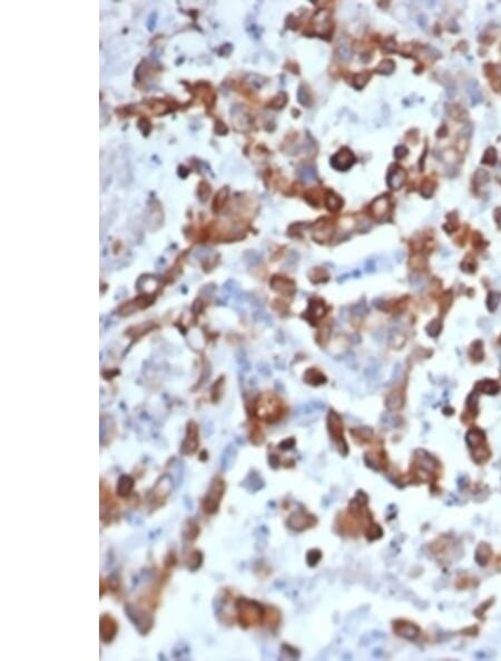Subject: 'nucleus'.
Returning <instances> with one entry per match:
<instances>
[{"mask_svg":"<svg viewBox=\"0 0 501 661\" xmlns=\"http://www.w3.org/2000/svg\"><path fill=\"white\" fill-rule=\"evenodd\" d=\"M440 474V464L438 460L426 451L419 450L414 455L411 464V480L414 482L431 483L438 480Z\"/></svg>","mask_w":501,"mask_h":661,"instance_id":"obj_1","label":"nucleus"},{"mask_svg":"<svg viewBox=\"0 0 501 661\" xmlns=\"http://www.w3.org/2000/svg\"><path fill=\"white\" fill-rule=\"evenodd\" d=\"M235 609L237 613L238 624L243 628L255 627L263 622L264 618H267V611L265 609L255 600L241 597L235 601Z\"/></svg>","mask_w":501,"mask_h":661,"instance_id":"obj_2","label":"nucleus"},{"mask_svg":"<svg viewBox=\"0 0 501 661\" xmlns=\"http://www.w3.org/2000/svg\"><path fill=\"white\" fill-rule=\"evenodd\" d=\"M465 441H467L469 449L471 450L473 461L478 463V464H483L490 459L491 452L487 444H485V435L483 431H481L478 428L471 429L467 433Z\"/></svg>","mask_w":501,"mask_h":661,"instance_id":"obj_3","label":"nucleus"},{"mask_svg":"<svg viewBox=\"0 0 501 661\" xmlns=\"http://www.w3.org/2000/svg\"><path fill=\"white\" fill-rule=\"evenodd\" d=\"M226 484L221 477H216L212 481L210 489L202 500V509L209 516L215 514L219 509L222 499L225 494Z\"/></svg>","mask_w":501,"mask_h":661,"instance_id":"obj_4","label":"nucleus"},{"mask_svg":"<svg viewBox=\"0 0 501 661\" xmlns=\"http://www.w3.org/2000/svg\"><path fill=\"white\" fill-rule=\"evenodd\" d=\"M326 424L331 438L337 443L340 453L345 457L349 452V447L344 439V435H343V423L341 416L335 411H330L329 415H327Z\"/></svg>","mask_w":501,"mask_h":661,"instance_id":"obj_5","label":"nucleus"},{"mask_svg":"<svg viewBox=\"0 0 501 661\" xmlns=\"http://www.w3.org/2000/svg\"><path fill=\"white\" fill-rule=\"evenodd\" d=\"M256 413L257 416L268 422H276L282 416L283 410L280 405V401L275 400L273 396L264 395L260 401Z\"/></svg>","mask_w":501,"mask_h":661,"instance_id":"obj_6","label":"nucleus"},{"mask_svg":"<svg viewBox=\"0 0 501 661\" xmlns=\"http://www.w3.org/2000/svg\"><path fill=\"white\" fill-rule=\"evenodd\" d=\"M126 613L135 625H137V629L142 632V635H146L152 629L153 618L146 610L134 606H126Z\"/></svg>","mask_w":501,"mask_h":661,"instance_id":"obj_7","label":"nucleus"},{"mask_svg":"<svg viewBox=\"0 0 501 661\" xmlns=\"http://www.w3.org/2000/svg\"><path fill=\"white\" fill-rule=\"evenodd\" d=\"M286 523L288 528L292 529V530L301 532L314 527L317 524V518L313 514L304 511V510H299V511L294 512L288 517Z\"/></svg>","mask_w":501,"mask_h":661,"instance_id":"obj_8","label":"nucleus"},{"mask_svg":"<svg viewBox=\"0 0 501 661\" xmlns=\"http://www.w3.org/2000/svg\"><path fill=\"white\" fill-rule=\"evenodd\" d=\"M99 631H100V639L103 640V643H110L111 641L115 639L117 632H118V624L117 621L114 619L110 614H104L100 618L99 622Z\"/></svg>","mask_w":501,"mask_h":661,"instance_id":"obj_9","label":"nucleus"},{"mask_svg":"<svg viewBox=\"0 0 501 661\" xmlns=\"http://www.w3.org/2000/svg\"><path fill=\"white\" fill-rule=\"evenodd\" d=\"M393 630L395 635L407 640H414L419 637L421 630L415 624H412L407 620H396L393 624Z\"/></svg>","mask_w":501,"mask_h":661,"instance_id":"obj_10","label":"nucleus"},{"mask_svg":"<svg viewBox=\"0 0 501 661\" xmlns=\"http://www.w3.org/2000/svg\"><path fill=\"white\" fill-rule=\"evenodd\" d=\"M269 286L273 291L284 296H293L296 293L294 282L283 276H273L269 281Z\"/></svg>","mask_w":501,"mask_h":661,"instance_id":"obj_11","label":"nucleus"},{"mask_svg":"<svg viewBox=\"0 0 501 661\" xmlns=\"http://www.w3.org/2000/svg\"><path fill=\"white\" fill-rule=\"evenodd\" d=\"M354 161H356V158H354L352 152L348 148H343L332 157L331 164H332L335 169H339V171H346V169L350 168L351 166L353 165Z\"/></svg>","mask_w":501,"mask_h":661,"instance_id":"obj_12","label":"nucleus"},{"mask_svg":"<svg viewBox=\"0 0 501 661\" xmlns=\"http://www.w3.org/2000/svg\"><path fill=\"white\" fill-rule=\"evenodd\" d=\"M326 313V307L325 304L322 300L319 299H313L310 301V305L307 311L305 312V319L307 321H310V323L314 324L318 320H320L323 316L325 315Z\"/></svg>","mask_w":501,"mask_h":661,"instance_id":"obj_13","label":"nucleus"},{"mask_svg":"<svg viewBox=\"0 0 501 661\" xmlns=\"http://www.w3.org/2000/svg\"><path fill=\"white\" fill-rule=\"evenodd\" d=\"M391 204L388 197H380L371 205V214L377 220H384L390 214Z\"/></svg>","mask_w":501,"mask_h":661,"instance_id":"obj_14","label":"nucleus"},{"mask_svg":"<svg viewBox=\"0 0 501 661\" xmlns=\"http://www.w3.org/2000/svg\"><path fill=\"white\" fill-rule=\"evenodd\" d=\"M365 462L367 465L372 467L373 470H387L388 460L382 451H373L365 454Z\"/></svg>","mask_w":501,"mask_h":661,"instance_id":"obj_15","label":"nucleus"},{"mask_svg":"<svg viewBox=\"0 0 501 661\" xmlns=\"http://www.w3.org/2000/svg\"><path fill=\"white\" fill-rule=\"evenodd\" d=\"M198 446V439H197V430H196L195 424H191L188 427V433L186 439H185L183 443V449L182 452L184 454H193L197 449Z\"/></svg>","mask_w":501,"mask_h":661,"instance_id":"obj_16","label":"nucleus"},{"mask_svg":"<svg viewBox=\"0 0 501 661\" xmlns=\"http://www.w3.org/2000/svg\"><path fill=\"white\" fill-rule=\"evenodd\" d=\"M135 486V480L130 477V475H122L119 478V480L117 482L116 486V492L117 496L121 498H128L130 494L133 492V489Z\"/></svg>","mask_w":501,"mask_h":661,"instance_id":"obj_17","label":"nucleus"},{"mask_svg":"<svg viewBox=\"0 0 501 661\" xmlns=\"http://www.w3.org/2000/svg\"><path fill=\"white\" fill-rule=\"evenodd\" d=\"M406 180V172L402 168H395L390 172L388 176L389 186L393 189H399Z\"/></svg>","mask_w":501,"mask_h":661,"instance_id":"obj_18","label":"nucleus"},{"mask_svg":"<svg viewBox=\"0 0 501 661\" xmlns=\"http://www.w3.org/2000/svg\"><path fill=\"white\" fill-rule=\"evenodd\" d=\"M304 382H306L307 384L310 385H321L324 384L326 382V377L324 376V374L320 372L317 369H309L304 374Z\"/></svg>","mask_w":501,"mask_h":661,"instance_id":"obj_19","label":"nucleus"},{"mask_svg":"<svg viewBox=\"0 0 501 661\" xmlns=\"http://www.w3.org/2000/svg\"><path fill=\"white\" fill-rule=\"evenodd\" d=\"M491 555H492V550L487 543H481L480 546L478 547L477 552H476V560L478 561V563L481 564V566H484V564H487L489 560H490Z\"/></svg>","mask_w":501,"mask_h":661,"instance_id":"obj_20","label":"nucleus"},{"mask_svg":"<svg viewBox=\"0 0 501 661\" xmlns=\"http://www.w3.org/2000/svg\"><path fill=\"white\" fill-rule=\"evenodd\" d=\"M477 391L492 395V394H497L500 391V385L497 383L496 381L484 380L483 382H480V383H478Z\"/></svg>","mask_w":501,"mask_h":661,"instance_id":"obj_21","label":"nucleus"},{"mask_svg":"<svg viewBox=\"0 0 501 661\" xmlns=\"http://www.w3.org/2000/svg\"><path fill=\"white\" fill-rule=\"evenodd\" d=\"M385 405H387V408L389 410H391V411L399 410L403 407V397L399 392H392L390 395L387 397Z\"/></svg>","mask_w":501,"mask_h":661,"instance_id":"obj_22","label":"nucleus"},{"mask_svg":"<svg viewBox=\"0 0 501 661\" xmlns=\"http://www.w3.org/2000/svg\"><path fill=\"white\" fill-rule=\"evenodd\" d=\"M309 277L312 283L320 284V283H325V282L329 280V274H327L326 270L324 268H312L309 272Z\"/></svg>","mask_w":501,"mask_h":661,"instance_id":"obj_23","label":"nucleus"},{"mask_svg":"<svg viewBox=\"0 0 501 661\" xmlns=\"http://www.w3.org/2000/svg\"><path fill=\"white\" fill-rule=\"evenodd\" d=\"M202 562H203L202 552L196 550L194 552H192L190 558H188L187 567H188V569H191L192 571H195V570H197L200 566H202Z\"/></svg>","mask_w":501,"mask_h":661,"instance_id":"obj_24","label":"nucleus"},{"mask_svg":"<svg viewBox=\"0 0 501 661\" xmlns=\"http://www.w3.org/2000/svg\"><path fill=\"white\" fill-rule=\"evenodd\" d=\"M382 535H383V531H382V529H381L380 525L376 524V523H373V522L370 523L367 527V530H365V536H367V539H369L370 541L380 539L381 536H382Z\"/></svg>","mask_w":501,"mask_h":661,"instance_id":"obj_25","label":"nucleus"},{"mask_svg":"<svg viewBox=\"0 0 501 661\" xmlns=\"http://www.w3.org/2000/svg\"><path fill=\"white\" fill-rule=\"evenodd\" d=\"M354 439H359L360 442L363 441H370L373 436V431L370 428H360L351 431Z\"/></svg>","mask_w":501,"mask_h":661,"instance_id":"obj_26","label":"nucleus"},{"mask_svg":"<svg viewBox=\"0 0 501 661\" xmlns=\"http://www.w3.org/2000/svg\"><path fill=\"white\" fill-rule=\"evenodd\" d=\"M187 523H188V525H186V528H185V531H184L185 538H187L190 540H195L196 538H197V536L199 533L198 525H197V523L195 522V521H193V520L188 521Z\"/></svg>","mask_w":501,"mask_h":661,"instance_id":"obj_27","label":"nucleus"},{"mask_svg":"<svg viewBox=\"0 0 501 661\" xmlns=\"http://www.w3.org/2000/svg\"><path fill=\"white\" fill-rule=\"evenodd\" d=\"M325 205L330 211L337 212L342 207V202L337 195H334V194H332V193H330V194L327 195L326 198H325Z\"/></svg>","mask_w":501,"mask_h":661,"instance_id":"obj_28","label":"nucleus"},{"mask_svg":"<svg viewBox=\"0 0 501 661\" xmlns=\"http://www.w3.org/2000/svg\"><path fill=\"white\" fill-rule=\"evenodd\" d=\"M470 357H472L473 361L479 362L483 357V343L480 341H477L472 344L471 349H470Z\"/></svg>","mask_w":501,"mask_h":661,"instance_id":"obj_29","label":"nucleus"},{"mask_svg":"<svg viewBox=\"0 0 501 661\" xmlns=\"http://www.w3.org/2000/svg\"><path fill=\"white\" fill-rule=\"evenodd\" d=\"M323 409H324V404H323L322 402H320V401H312V402H310V403L303 405V412L304 413L319 412Z\"/></svg>","mask_w":501,"mask_h":661,"instance_id":"obj_30","label":"nucleus"},{"mask_svg":"<svg viewBox=\"0 0 501 661\" xmlns=\"http://www.w3.org/2000/svg\"><path fill=\"white\" fill-rule=\"evenodd\" d=\"M440 330H441V321L440 320H433L432 322H430V324L427 327L428 334H429L430 336H432V338H435V336L439 335V333H440Z\"/></svg>","mask_w":501,"mask_h":661,"instance_id":"obj_31","label":"nucleus"},{"mask_svg":"<svg viewBox=\"0 0 501 661\" xmlns=\"http://www.w3.org/2000/svg\"><path fill=\"white\" fill-rule=\"evenodd\" d=\"M267 617L268 619V622L271 624L269 625H271L272 628L277 627V625H279V622H280V613L276 609H274V608L268 609V613H267Z\"/></svg>","mask_w":501,"mask_h":661,"instance_id":"obj_32","label":"nucleus"},{"mask_svg":"<svg viewBox=\"0 0 501 661\" xmlns=\"http://www.w3.org/2000/svg\"><path fill=\"white\" fill-rule=\"evenodd\" d=\"M500 300H501V295H500L499 293H495V292L490 293V295H489L488 301H487V304H488V308H489V310H490V311H495L496 308L498 307Z\"/></svg>","mask_w":501,"mask_h":661,"instance_id":"obj_33","label":"nucleus"},{"mask_svg":"<svg viewBox=\"0 0 501 661\" xmlns=\"http://www.w3.org/2000/svg\"><path fill=\"white\" fill-rule=\"evenodd\" d=\"M497 161V152L495 148H489L487 149V152L484 153V156L483 158V161L485 164L493 165Z\"/></svg>","mask_w":501,"mask_h":661,"instance_id":"obj_34","label":"nucleus"},{"mask_svg":"<svg viewBox=\"0 0 501 661\" xmlns=\"http://www.w3.org/2000/svg\"><path fill=\"white\" fill-rule=\"evenodd\" d=\"M321 558H322V554L319 550H311L309 552V554H307V558H306L307 563H309V566L313 567V566H315V564H318V562L320 561V560H321Z\"/></svg>","mask_w":501,"mask_h":661,"instance_id":"obj_35","label":"nucleus"},{"mask_svg":"<svg viewBox=\"0 0 501 661\" xmlns=\"http://www.w3.org/2000/svg\"><path fill=\"white\" fill-rule=\"evenodd\" d=\"M368 311L369 310H368L367 305L363 304V303H358V304L353 305V306L351 307V312H352V314H354V315H360V316L365 315L368 313Z\"/></svg>","mask_w":501,"mask_h":661,"instance_id":"obj_36","label":"nucleus"},{"mask_svg":"<svg viewBox=\"0 0 501 661\" xmlns=\"http://www.w3.org/2000/svg\"><path fill=\"white\" fill-rule=\"evenodd\" d=\"M434 191V184L431 180H426L421 188V194L425 197H430Z\"/></svg>","mask_w":501,"mask_h":661,"instance_id":"obj_37","label":"nucleus"},{"mask_svg":"<svg viewBox=\"0 0 501 661\" xmlns=\"http://www.w3.org/2000/svg\"><path fill=\"white\" fill-rule=\"evenodd\" d=\"M394 69V64L391 60H385L383 63H381L380 67L377 68V71H380V73H390Z\"/></svg>","mask_w":501,"mask_h":661,"instance_id":"obj_38","label":"nucleus"},{"mask_svg":"<svg viewBox=\"0 0 501 661\" xmlns=\"http://www.w3.org/2000/svg\"><path fill=\"white\" fill-rule=\"evenodd\" d=\"M451 302H452V296H451V293H446L440 300V310H441V312H446L447 310H448Z\"/></svg>","mask_w":501,"mask_h":661,"instance_id":"obj_39","label":"nucleus"},{"mask_svg":"<svg viewBox=\"0 0 501 661\" xmlns=\"http://www.w3.org/2000/svg\"><path fill=\"white\" fill-rule=\"evenodd\" d=\"M330 334H331L330 326L323 327V330L320 331V333L318 334V342L321 341L323 344H325L327 341H329Z\"/></svg>","mask_w":501,"mask_h":661,"instance_id":"obj_40","label":"nucleus"},{"mask_svg":"<svg viewBox=\"0 0 501 661\" xmlns=\"http://www.w3.org/2000/svg\"><path fill=\"white\" fill-rule=\"evenodd\" d=\"M410 265L414 268H421L426 265V262L421 256H414L413 258H411Z\"/></svg>","mask_w":501,"mask_h":661,"instance_id":"obj_41","label":"nucleus"},{"mask_svg":"<svg viewBox=\"0 0 501 661\" xmlns=\"http://www.w3.org/2000/svg\"><path fill=\"white\" fill-rule=\"evenodd\" d=\"M464 265H465V266H462V268H464V270H465V272L472 273L476 270V264H475V261H473V260L465 258V262H464Z\"/></svg>","mask_w":501,"mask_h":661,"instance_id":"obj_42","label":"nucleus"},{"mask_svg":"<svg viewBox=\"0 0 501 661\" xmlns=\"http://www.w3.org/2000/svg\"><path fill=\"white\" fill-rule=\"evenodd\" d=\"M294 444H295V440H294V439H292V438H291V439H286V440H284V441H282V442H281V444H280V449H282V450H290V449H292L293 447H294Z\"/></svg>","mask_w":501,"mask_h":661,"instance_id":"obj_43","label":"nucleus"},{"mask_svg":"<svg viewBox=\"0 0 501 661\" xmlns=\"http://www.w3.org/2000/svg\"><path fill=\"white\" fill-rule=\"evenodd\" d=\"M259 370H260V371H262V373H263V374H264V376H268V375H271V370H269V369H268V365H262V366L260 365V367H259Z\"/></svg>","mask_w":501,"mask_h":661,"instance_id":"obj_44","label":"nucleus"},{"mask_svg":"<svg viewBox=\"0 0 501 661\" xmlns=\"http://www.w3.org/2000/svg\"><path fill=\"white\" fill-rule=\"evenodd\" d=\"M495 219L497 224H498V226L501 229V208H498V210L495 212Z\"/></svg>","mask_w":501,"mask_h":661,"instance_id":"obj_45","label":"nucleus"},{"mask_svg":"<svg viewBox=\"0 0 501 661\" xmlns=\"http://www.w3.org/2000/svg\"><path fill=\"white\" fill-rule=\"evenodd\" d=\"M500 344H501V338H500Z\"/></svg>","mask_w":501,"mask_h":661,"instance_id":"obj_46","label":"nucleus"}]
</instances>
